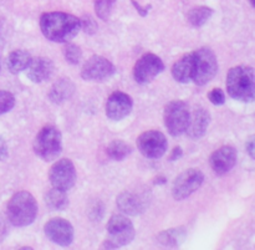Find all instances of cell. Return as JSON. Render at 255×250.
Wrapping results in <instances>:
<instances>
[{
  "instance_id": "23",
  "label": "cell",
  "mask_w": 255,
  "mask_h": 250,
  "mask_svg": "<svg viewBox=\"0 0 255 250\" xmlns=\"http://www.w3.org/2000/svg\"><path fill=\"white\" fill-rule=\"evenodd\" d=\"M45 203L51 211H65L69 207L66 192L57 188L50 189L45 194Z\"/></svg>"
},
{
  "instance_id": "24",
  "label": "cell",
  "mask_w": 255,
  "mask_h": 250,
  "mask_svg": "<svg viewBox=\"0 0 255 250\" xmlns=\"http://www.w3.org/2000/svg\"><path fill=\"white\" fill-rule=\"evenodd\" d=\"M106 152L114 161H122L132 153V147L121 139H115L109 144Z\"/></svg>"
},
{
  "instance_id": "25",
  "label": "cell",
  "mask_w": 255,
  "mask_h": 250,
  "mask_svg": "<svg viewBox=\"0 0 255 250\" xmlns=\"http://www.w3.org/2000/svg\"><path fill=\"white\" fill-rule=\"evenodd\" d=\"M213 15V9L208 6H197L188 12V21L192 26L201 27Z\"/></svg>"
},
{
  "instance_id": "11",
  "label": "cell",
  "mask_w": 255,
  "mask_h": 250,
  "mask_svg": "<svg viewBox=\"0 0 255 250\" xmlns=\"http://www.w3.org/2000/svg\"><path fill=\"white\" fill-rule=\"evenodd\" d=\"M164 70V64L154 54H146L137 60L133 67V77L137 84L147 85L153 81Z\"/></svg>"
},
{
  "instance_id": "2",
  "label": "cell",
  "mask_w": 255,
  "mask_h": 250,
  "mask_svg": "<svg viewBox=\"0 0 255 250\" xmlns=\"http://www.w3.org/2000/svg\"><path fill=\"white\" fill-rule=\"evenodd\" d=\"M229 96L242 102H252L255 97V76L251 66H236L227 75Z\"/></svg>"
},
{
  "instance_id": "3",
  "label": "cell",
  "mask_w": 255,
  "mask_h": 250,
  "mask_svg": "<svg viewBox=\"0 0 255 250\" xmlns=\"http://www.w3.org/2000/svg\"><path fill=\"white\" fill-rule=\"evenodd\" d=\"M37 216V203L31 193L21 191L10 198L6 206V217L14 227H27Z\"/></svg>"
},
{
  "instance_id": "12",
  "label": "cell",
  "mask_w": 255,
  "mask_h": 250,
  "mask_svg": "<svg viewBox=\"0 0 255 250\" xmlns=\"http://www.w3.org/2000/svg\"><path fill=\"white\" fill-rule=\"evenodd\" d=\"M76 177V169H75L71 159L69 158L59 159L51 167L49 173L50 183L52 184V187L65 192H67L75 186Z\"/></svg>"
},
{
  "instance_id": "6",
  "label": "cell",
  "mask_w": 255,
  "mask_h": 250,
  "mask_svg": "<svg viewBox=\"0 0 255 250\" xmlns=\"http://www.w3.org/2000/svg\"><path fill=\"white\" fill-rule=\"evenodd\" d=\"M194 72L193 81L198 86L209 84L218 72V60L209 47H201L193 52Z\"/></svg>"
},
{
  "instance_id": "1",
  "label": "cell",
  "mask_w": 255,
  "mask_h": 250,
  "mask_svg": "<svg viewBox=\"0 0 255 250\" xmlns=\"http://www.w3.org/2000/svg\"><path fill=\"white\" fill-rule=\"evenodd\" d=\"M40 29L47 40L54 42H69L80 29V19L62 11L44 12L40 16Z\"/></svg>"
},
{
  "instance_id": "31",
  "label": "cell",
  "mask_w": 255,
  "mask_h": 250,
  "mask_svg": "<svg viewBox=\"0 0 255 250\" xmlns=\"http://www.w3.org/2000/svg\"><path fill=\"white\" fill-rule=\"evenodd\" d=\"M7 157V146L5 143L4 138L0 137V161H4Z\"/></svg>"
},
{
  "instance_id": "9",
  "label": "cell",
  "mask_w": 255,
  "mask_h": 250,
  "mask_svg": "<svg viewBox=\"0 0 255 250\" xmlns=\"http://www.w3.org/2000/svg\"><path fill=\"white\" fill-rule=\"evenodd\" d=\"M116 72V67L106 57L94 55L90 57L81 70V77L85 81L104 82L111 79Z\"/></svg>"
},
{
  "instance_id": "10",
  "label": "cell",
  "mask_w": 255,
  "mask_h": 250,
  "mask_svg": "<svg viewBox=\"0 0 255 250\" xmlns=\"http://www.w3.org/2000/svg\"><path fill=\"white\" fill-rule=\"evenodd\" d=\"M168 142L166 136L159 131H147L137 138V148L146 158H161L167 152Z\"/></svg>"
},
{
  "instance_id": "5",
  "label": "cell",
  "mask_w": 255,
  "mask_h": 250,
  "mask_svg": "<svg viewBox=\"0 0 255 250\" xmlns=\"http://www.w3.org/2000/svg\"><path fill=\"white\" fill-rule=\"evenodd\" d=\"M107 233L109 237L101 246L104 249L121 248L131 243L136 236L132 222L121 214H115L111 217L107 223Z\"/></svg>"
},
{
  "instance_id": "8",
  "label": "cell",
  "mask_w": 255,
  "mask_h": 250,
  "mask_svg": "<svg viewBox=\"0 0 255 250\" xmlns=\"http://www.w3.org/2000/svg\"><path fill=\"white\" fill-rule=\"evenodd\" d=\"M204 182V174L197 168H189L179 174L173 182L172 196L176 201H183L198 191Z\"/></svg>"
},
{
  "instance_id": "22",
  "label": "cell",
  "mask_w": 255,
  "mask_h": 250,
  "mask_svg": "<svg viewBox=\"0 0 255 250\" xmlns=\"http://www.w3.org/2000/svg\"><path fill=\"white\" fill-rule=\"evenodd\" d=\"M186 229L183 227H179V228H172L159 233L158 237H157V241H158L159 244L167 247V248H177L186 241Z\"/></svg>"
},
{
  "instance_id": "34",
  "label": "cell",
  "mask_w": 255,
  "mask_h": 250,
  "mask_svg": "<svg viewBox=\"0 0 255 250\" xmlns=\"http://www.w3.org/2000/svg\"><path fill=\"white\" fill-rule=\"evenodd\" d=\"M247 151H248L249 156L252 157V158H254V139L251 138L248 141V143H247Z\"/></svg>"
},
{
  "instance_id": "20",
  "label": "cell",
  "mask_w": 255,
  "mask_h": 250,
  "mask_svg": "<svg viewBox=\"0 0 255 250\" xmlns=\"http://www.w3.org/2000/svg\"><path fill=\"white\" fill-rule=\"evenodd\" d=\"M75 92V85L70 79H60L59 81L55 82L54 86L51 87L49 94V99L54 104H62L72 97Z\"/></svg>"
},
{
  "instance_id": "28",
  "label": "cell",
  "mask_w": 255,
  "mask_h": 250,
  "mask_svg": "<svg viewBox=\"0 0 255 250\" xmlns=\"http://www.w3.org/2000/svg\"><path fill=\"white\" fill-rule=\"evenodd\" d=\"M15 106V97L11 92L2 91L0 90V115H4L6 112L11 111Z\"/></svg>"
},
{
  "instance_id": "17",
  "label": "cell",
  "mask_w": 255,
  "mask_h": 250,
  "mask_svg": "<svg viewBox=\"0 0 255 250\" xmlns=\"http://www.w3.org/2000/svg\"><path fill=\"white\" fill-rule=\"evenodd\" d=\"M27 77L35 84H40L52 76L55 71V66L49 57L39 56L31 59L29 66H27Z\"/></svg>"
},
{
  "instance_id": "29",
  "label": "cell",
  "mask_w": 255,
  "mask_h": 250,
  "mask_svg": "<svg viewBox=\"0 0 255 250\" xmlns=\"http://www.w3.org/2000/svg\"><path fill=\"white\" fill-rule=\"evenodd\" d=\"M97 22L94 17L89 16V15H85L84 17L80 19V29L84 30L86 34L92 35L97 31Z\"/></svg>"
},
{
  "instance_id": "35",
  "label": "cell",
  "mask_w": 255,
  "mask_h": 250,
  "mask_svg": "<svg viewBox=\"0 0 255 250\" xmlns=\"http://www.w3.org/2000/svg\"><path fill=\"white\" fill-rule=\"evenodd\" d=\"M249 2H251L252 6H254V5H255V0H249Z\"/></svg>"
},
{
  "instance_id": "27",
  "label": "cell",
  "mask_w": 255,
  "mask_h": 250,
  "mask_svg": "<svg viewBox=\"0 0 255 250\" xmlns=\"http://www.w3.org/2000/svg\"><path fill=\"white\" fill-rule=\"evenodd\" d=\"M66 46L64 47V56L66 61L71 65H77L82 59V51L77 45L69 44L66 42Z\"/></svg>"
},
{
  "instance_id": "21",
  "label": "cell",
  "mask_w": 255,
  "mask_h": 250,
  "mask_svg": "<svg viewBox=\"0 0 255 250\" xmlns=\"http://www.w3.org/2000/svg\"><path fill=\"white\" fill-rule=\"evenodd\" d=\"M31 59V55L25 51V50H15V51L10 52V55L7 56V70L14 75L20 74V72L27 69Z\"/></svg>"
},
{
  "instance_id": "14",
  "label": "cell",
  "mask_w": 255,
  "mask_h": 250,
  "mask_svg": "<svg viewBox=\"0 0 255 250\" xmlns=\"http://www.w3.org/2000/svg\"><path fill=\"white\" fill-rule=\"evenodd\" d=\"M133 109V100L125 92L111 94L106 102V116L112 121H121L128 116Z\"/></svg>"
},
{
  "instance_id": "13",
  "label": "cell",
  "mask_w": 255,
  "mask_h": 250,
  "mask_svg": "<svg viewBox=\"0 0 255 250\" xmlns=\"http://www.w3.org/2000/svg\"><path fill=\"white\" fill-rule=\"evenodd\" d=\"M45 236L60 247H69L74 241V228L64 218H52L45 224Z\"/></svg>"
},
{
  "instance_id": "15",
  "label": "cell",
  "mask_w": 255,
  "mask_h": 250,
  "mask_svg": "<svg viewBox=\"0 0 255 250\" xmlns=\"http://www.w3.org/2000/svg\"><path fill=\"white\" fill-rule=\"evenodd\" d=\"M237 158L238 154L233 146H223L212 153L209 163L214 173L223 176L234 168L237 164Z\"/></svg>"
},
{
  "instance_id": "33",
  "label": "cell",
  "mask_w": 255,
  "mask_h": 250,
  "mask_svg": "<svg viewBox=\"0 0 255 250\" xmlns=\"http://www.w3.org/2000/svg\"><path fill=\"white\" fill-rule=\"evenodd\" d=\"M132 4H133V6L136 7L137 11H138L139 14L142 15V16H146V15L148 14V9H149V7H151V6H148V7H147V6H146V7H142L141 5L138 4V2H136V0H132Z\"/></svg>"
},
{
  "instance_id": "4",
  "label": "cell",
  "mask_w": 255,
  "mask_h": 250,
  "mask_svg": "<svg viewBox=\"0 0 255 250\" xmlns=\"http://www.w3.org/2000/svg\"><path fill=\"white\" fill-rule=\"evenodd\" d=\"M62 136L55 126H45L40 129L34 141V152L45 162H51L61 154Z\"/></svg>"
},
{
  "instance_id": "26",
  "label": "cell",
  "mask_w": 255,
  "mask_h": 250,
  "mask_svg": "<svg viewBox=\"0 0 255 250\" xmlns=\"http://www.w3.org/2000/svg\"><path fill=\"white\" fill-rule=\"evenodd\" d=\"M115 4H116V0H95L94 6L96 15L104 21H107L110 19Z\"/></svg>"
},
{
  "instance_id": "18",
  "label": "cell",
  "mask_w": 255,
  "mask_h": 250,
  "mask_svg": "<svg viewBox=\"0 0 255 250\" xmlns=\"http://www.w3.org/2000/svg\"><path fill=\"white\" fill-rule=\"evenodd\" d=\"M194 72V56L193 52L186 54L181 57L177 62H174L172 67V76L177 82L187 84L193 79Z\"/></svg>"
},
{
  "instance_id": "36",
  "label": "cell",
  "mask_w": 255,
  "mask_h": 250,
  "mask_svg": "<svg viewBox=\"0 0 255 250\" xmlns=\"http://www.w3.org/2000/svg\"><path fill=\"white\" fill-rule=\"evenodd\" d=\"M0 69H1V66H0Z\"/></svg>"
},
{
  "instance_id": "30",
  "label": "cell",
  "mask_w": 255,
  "mask_h": 250,
  "mask_svg": "<svg viewBox=\"0 0 255 250\" xmlns=\"http://www.w3.org/2000/svg\"><path fill=\"white\" fill-rule=\"evenodd\" d=\"M209 101L216 106H222L226 102V94L221 89H213L208 95Z\"/></svg>"
},
{
  "instance_id": "32",
  "label": "cell",
  "mask_w": 255,
  "mask_h": 250,
  "mask_svg": "<svg viewBox=\"0 0 255 250\" xmlns=\"http://www.w3.org/2000/svg\"><path fill=\"white\" fill-rule=\"evenodd\" d=\"M182 154H183V151H182L181 147H174L171 156H169V159H171V161H177V159L181 158Z\"/></svg>"
},
{
  "instance_id": "16",
  "label": "cell",
  "mask_w": 255,
  "mask_h": 250,
  "mask_svg": "<svg viewBox=\"0 0 255 250\" xmlns=\"http://www.w3.org/2000/svg\"><path fill=\"white\" fill-rule=\"evenodd\" d=\"M211 124V115L203 107H197L191 115H189V121L187 125L186 133L189 138L199 139L206 134Z\"/></svg>"
},
{
  "instance_id": "19",
  "label": "cell",
  "mask_w": 255,
  "mask_h": 250,
  "mask_svg": "<svg viewBox=\"0 0 255 250\" xmlns=\"http://www.w3.org/2000/svg\"><path fill=\"white\" fill-rule=\"evenodd\" d=\"M117 206L120 211L129 216H138L144 211L143 199L131 192H124L120 194L117 198Z\"/></svg>"
},
{
  "instance_id": "7",
  "label": "cell",
  "mask_w": 255,
  "mask_h": 250,
  "mask_svg": "<svg viewBox=\"0 0 255 250\" xmlns=\"http://www.w3.org/2000/svg\"><path fill=\"white\" fill-rule=\"evenodd\" d=\"M189 112L188 106L186 102L176 101L169 102L164 109V126H166L167 131L169 134L173 137H178L186 132L187 125L189 121Z\"/></svg>"
}]
</instances>
